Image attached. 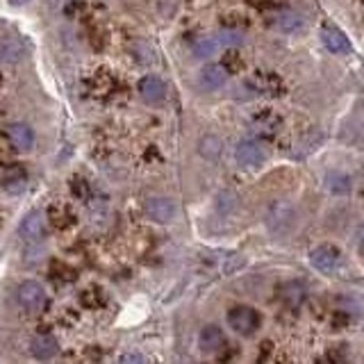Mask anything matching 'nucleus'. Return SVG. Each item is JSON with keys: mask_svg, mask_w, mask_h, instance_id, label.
Masks as SVG:
<instances>
[{"mask_svg": "<svg viewBox=\"0 0 364 364\" xmlns=\"http://www.w3.org/2000/svg\"><path fill=\"white\" fill-rule=\"evenodd\" d=\"M73 212L67 208V205H50L48 208V223L55 230H67L69 226H73Z\"/></svg>", "mask_w": 364, "mask_h": 364, "instance_id": "obj_17", "label": "nucleus"}, {"mask_svg": "<svg viewBox=\"0 0 364 364\" xmlns=\"http://www.w3.org/2000/svg\"><path fill=\"white\" fill-rule=\"evenodd\" d=\"M223 332L219 325H205V328L201 330V337H198V344H201V349L205 353H214V351H219L223 346Z\"/></svg>", "mask_w": 364, "mask_h": 364, "instance_id": "obj_16", "label": "nucleus"}, {"mask_svg": "<svg viewBox=\"0 0 364 364\" xmlns=\"http://www.w3.org/2000/svg\"><path fill=\"white\" fill-rule=\"evenodd\" d=\"M50 278L60 285H69L78 278V271L73 267L64 264V262H53L50 264Z\"/></svg>", "mask_w": 364, "mask_h": 364, "instance_id": "obj_19", "label": "nucleus"}, {"mask_svg": "<svg viewBox=\"0 0 364 364\" xmlns=\"http://www.w3.org/2000/svg\"><path fill=\"white\" fill-rule=\"evenodd\" d=\"M294 223V208L287 201H278L269 205L267 212V226L271 228L274 232L287 230Z\"/></svg>", "mask_w": 364, "mask_h": 364, "instance_id": "obj_7", "label": "nucleus"}, {"mask_svg": "<svg viewBox=\"0 0 364 364\" xmlns=\"http://www.w3.org/2000/svg\"><path fill=\"white\" fill-rule=\"evenodd\" d=\"M43 228H46V223H43L41 212H30L21 221V226H18V232H21V237L25 241H39L43 237Z\"/></svg>", "mask_w": 364, "mask_h": 364, "instance_id": "obj_14", "label": "nucleus"}, {"mask_svg": "<svg viewBox=\"0 0 364 364\" xmlns=\"http://www.w3.org/2000/svg\"><path fill=\"white\" fill-rule=\"evenodd\" d=\"M217 39H201V41H196L194 43V55L196 58H210V55L217 50Z\"/></svg>", "mask_w": 364, "mask_h": 364, "instance_id": "obj_25", "label": "nucleus"}, {"mask_svg": "<svg viewBox=\"0 0 364 364\" xmlns=\"http://www.w3.org/2000/svg\"><path fill=\"white\" fill-rule=\"evenodd\" d=\"M221 39H223V43H230V46H237V43H241V36L237 34V32H221Z\"/></svg>", "mask_w": 364, "mask_h": 364, "instance_id": "obj_29", "label": "nucleus"}, {"mask_svg": "<svg viewBox=\"0 0 364 364\" xmlns=\"http://www.w3.org/2000/svg\"><path fill=\"white\" fill-rule=\"evenodd\" d=\"M325 187H328L330 194H349L351 191V178L344 173H328Z\"/></svg>", "mask_w": 364, "mask_h": 364, "instance_id": "obj_21", "label": "nucleus"}, {"mask_svg": "<svg viewBox=\"0 0 364 364\" xmlns=\"http://www.w3.org/2000/svg\"><path fill=\"white\" fill-rule=\"evenodd\" d=\"M259 314L257 310H253V307L248 305H237L232 307V310H228V323L232 330H237L239 335H250L255 332L259 328Z\"/></svg>", "mask_w": 364, "mask_h": 364, "instance_id": "obj_2", "label": "nucleus"}, {"mask_svg": "<svg viewBox=\"0 0 364 364\" xmlns=\"http://www.w3.org/2000/svg\"><path fill=\"white\" fill-rule=\"evenodd\" d=\"M9 3H12L14 7H21V5H27V3H30V0H9Z\"/></svg>", "mask_w": 364, "mask_h": 364, "instance_id": "obj_32", "label": "nucleus"}, {"mask_svg": "<svg viewBox=\"0 0 364 364\" xmlns=\"http://www.w3.org/2000/svg\"><path fill=\"white\" fill-rule=\"evenodd\" d=\"M3 114H5V112H3V109H0V119H3Z\"/></svg>", "mask_w": 364, "mask_h": 364, "instance_id": "obj_33", "label": "nucleus"}, {"mask_svg": "<svg viewBox=\"0 0 364 364\" xmlns=\"http://www.w3.org/2000/svg\"><path fill=\"white\" fill-rule=\"evenodd\" d=\"M358 244L364 248V223H362V226H360V230H358Z\"/></svg>", "mask_w": 364, "mask_h": 364, "instance_id": "obj_31", "label": "nucleus"}, {"mask_svg": "<svg viewBox=\"0 0 364 364\" xmlns=\"http://www.w3.org/2000/svg\"><path fill=\"white\" fill-rule=\"evenodd\" d=\"M119 364H146V360L139 353H126V356H121Z\"/></svg>", "mask_w": 364, "mask_h": 364, "instance_id": "obj_28", "label": "nucleus"}, {"mask_svg": "<svg viewBox=\"0 0 364 364\" xmlns=\"http://www.w3.org/2000/svg\"><path fill=\"white\" fill-rule=\"evenodd\" d=\"M139 96H142L146 102H162L166 96V85L162 78L157 76H146L139 80Z\"/></svg>", "mask_w": 364, "mask_h": 364, "instance_id": "obj_12", "label": "nucleus"}, {"mask_svg": "<svg viewBox=\"0 0 364 364\" xmlns=\"http://www.w3.org/2000/svg\"><path fill=\"white\" fill-rule=\"evenodd\" d=\"M223 69H226V73H239L241 69H244V60H241V55L237 50H228L226 55H223Z\"/></svg>", "mask_w": 364, "mask_h": 364, "instance_id": "obj_24", "label": "nucleus"}, {"mask_svg": "<svg viewBox=\"0 0 364 364\" xmlns=\"http://www.w3.org/2000/svg\"><path fill=\"white\" fill-rule=\"evenodd\" d=\"M146 214L155 223H169L175 217V203L171 198L157 196V198H151L146 203Z\"/></svg>", "mask_w": 364, "mask_h": 364, "instance_id": "obj_10", "label": "nucleus"}, {"mask_svg": "<svg viewBox=\"0 0 364 364\" xmlns=\"http://www.w3.org/2000/svg\"><path fill=\"white\" fill-rule=\"evenodd\" d=\"M264 21L269 27H274V30H280V32H296L298 27H303V18L298 16L294 9H287V7L269 9Z\"/></svg>", "mask_w": 364, "mask_h": 364, "instance_id": "obj_4", "label": "nucleus"}, {"mask_svg": "<svg viewBox=\"0 0 364 364\" xmlns=\"http://www.w3.org/2000/svg\"><path fill=\"white\" fill-rule=\"evenodd\" d=\"M80 301L85 303V307H102V303H105V296H102V292L98 287H89L80 294Z\"/></svg>", "mask_w": 364, "mask_h": 364, "instance_id": "obj_23", "label": "nucleus"}, {"mask_svg": "<svg viewBox=\"0 0 364 364\" xmlns=\"http://www.w3.org/2000/svg\"><path fill=\"white\" fill-rule=\"evenodd\" d=\"M16 151L14 144H12V139H9L7 133H0V157H9Z\"/></svg>", "mask_w": 364, "mask_h": 364, "instance_id": "obj_27", "label": "nucleus"}, {"mask_svg": "<svg viewBox=\"0 0 364 364\" xmlns=\"http://www.w3.org/2000/svg\"><path fill=\"white\" fill-rule=\"evenodd\" d=\"M246 87L250 91L259 93V96H269V98H278L280 93H285V82L280 80V76L269 71H257L246 80Z\"/></svg>", "mask_w": 364, "mask_h": 364, "instance_id": "obj_1", "label": "nucleus"}, {"mask_svg": "<svg viewBox=\"0 0 364 364\" xmlns=\"http://www.w3.org/2000/svg\"><path fill=\"white\" fill-rule=\"evenodd\" d=\"M23 58V46L16 41H5L0 43V62H9L14 64Z\"/></svg>", "mask_w": 364, "mask_h": 364, "instance_id": "obj_22", "label": "nucleus"}, {"mask_svg": "<svg viewBox=\"0 0 364 364\" xmlns=\"http://www.w3.org/2000/svg\"><path fill=\"white\" fill-rule=\"evenodd\" d=\"M250 128H253L255 135L259 137H274L280 133V128H283V116L274 109H259L253 114V119H250Z\"/></svg>", "mask_w": 364, "mask_h": 364, "instance_id": "obj_6", "label": "nucleus"}, {"mask_svg": "<svg viewBox=\"0 0 364 364\" xmlns=\"http://www.w3.org/2000/svg\"><path fill=\"white\" fill-rule=\"evenodd\" d=\"M198 151L205 160H217V157L221 155V139L214 137V135L203 137L201 144H198Z\"/></svg>", "mask_w": 364, "mask_h": 364, "instance_id": "obj_20", "label": "nucleus"}, {"mask_svg": "<svg viewBox=\"0 0 364 364\" xmlns=\"http://www.w3.org/2000/svg\"><path fill=\"white\" fill-rule=\"evenodd\" d=\"M310 262H312V267L316 269V271L332 274L339 264V250L335 248L332 244H321L310 253Z\"/></svg>", "mask_w": 364, "mask_h": 364, "instance_id": "obj_8", "label": "nucleus"}, {"mask_svg": "<svg viewBox=\"0 0 364 364\" xmlns=\"http://www.w3.org/2000/svg\"><path fill=\"white\" fill-rule=\"evenodd\" d=\"M235 157L241 169H259V166L267 162V151L255 139H246V142H241L237 146Z\"/></svg>", "mask_w": 364, "mask_h": 364, "instance_id": "obj_3", "label": "nucleus"}, {"mask_svg": "<svg viewBox=\"0 0 364 364\" xmlns=\"http://www.w3.org/2000/svg\"><path fill=\"white\" fill-rule=\"evenodd\" d=\"M73 194H76V196H85V182H82V180H73Z\"/></svg>", "mask_w": 364, "mask_h": 364, "instance_id": "obj_30", "label": "nucleus"}, {"mask_svg": "<svg viewBox=\"0 0 364 364\" xmlns=\"http://www.w3.org/2000/svg\"><path fill=\"white\" fill-rule=\"evenodd\" d=\"M25 180V169L16 162H0V187H12Z\"/></svg>", "mask_w": 364, "mask_h": 364, "instance_id": "obj_18", "label": "nucleus"}, {"mask_svg": "<svg viewBox=\"0 0 364 364\" xmlns=\"http://www.w3.org/2000/svg\"><path fill=\"white\" fill-rule=\"evenodd\" d=\"M89 82L98 89V93H107L109 87H112V78H107V73H105V71H98L96 76H93Z\"/></svg>", "mask_w": 364, "mask_h": 364, "instance_id": "obj_26", "label": "nucleus"}, {"mask_svg": "<svg viewBox=\"0 0 364 364\" xmlns=\"http://www.w3.org/2000/svg\"><path fill=\"white\" fill-rule=\"evenodd\" d=\"M226 78L228 73L221 64H208V67H203V71L198 73V85L205 91H217L219 87L226 85Z\"/></svg>", "mask_w": 364, "mask_h": 364, "instance_id": "obj_11", "label": "nucleus"}, {"mask_svg": "<svg viewBox=\"0 0 364 364\" xmlns=\"http://www.w3.org/2000/svg\"><path fill=\"white\" fill-rule=\"evenodd\" d=\"M7 135L12 139L16 151H30L34 146V133H32V128L25 123H12L7 128Z\"/></svg>", "mask_w": 364, "mask_h": 364, "instance_id": "obj_15", "label": "nucleus"}, {"mask_svg": "<svg viewBox=\"0 0 364 364\" xmlns=\"http://www.w3.org/2000/svg\"><path fill=\"white\" fill-rule=\"evenodd\" d=\"M16 298H18V303H21L25 310H30V312H39V310H43V305H46L43 287L39 283H34V280H25V283L18 285Z\"/></svg>", "mask_w": 364, "mask_h": 364, "instance_id": "obj_5", "label": "nucleus"}, {"mask_svg": "<svg viewBox=\"0 0 364 364\" xmlns=\"http://www.w3.org/2000/svg\"><path fill=\"white\" fill-rule=\"evenodd\" d=\"M30 353L36 360H50L60 353V344L53 335H36L30 342Z\"/></svg>", "mask_w": 364, "mask_h": 364, "instance_id": "obj_13", "label": "nucleus"}, {"mask_svg": "<svg viewBox=\"0 0 364 364\" xmlns=\"http://www.w3.org/2000/svg\"><path fill=\"white\" fill-rule=\"evenodd\" d=\"M321 41H323V46L325 48H328L332 55H346V53H351V41H349V36L344 34L339 27H335V25H330V23H325V25H321Z\"/></svg>", "mask_w": 364, "mask_h": 364, "instance_id": "obj_9", "label": "nucleus"}]
</instances>
